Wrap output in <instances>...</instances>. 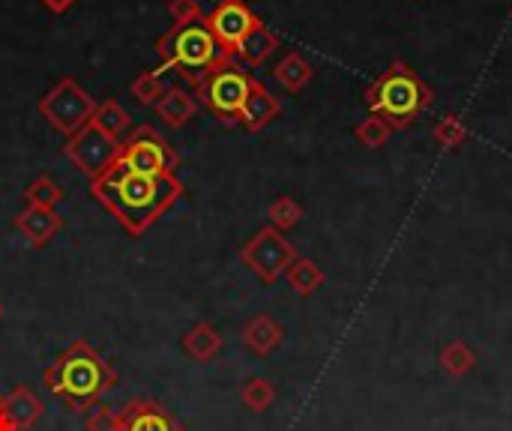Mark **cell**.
<instances>
[{
	"label": "cell",
	"mask_w": 512,
	"mask_h": 431,
	"mask_svg": "<svg viewBox=\"0 0 512 431\" xmlns=\"http://www.w3.org/2000/svg\"><path fill=\"white\" fill-rule=\"evenodd\" d=\"M390 126H387V120H381L378 114H369L366 120H360L357 123V129H354V135H357V141L363 144V147H369V150H378V147H384L387 141H390Z\"/></svg>",
	"instance_id": "obj_28"
},
{
	"label": "cell",
	"mask_w": 512,
	"mask_h": 431,
	"mask_svg": "<svg viewBox=\"0 0 512 431\" xmlns=\"http://www.w3.org/2000/svg\"><path fill=\"white\" fill-rule=\"evenodd\" d=\"M273 78H276L288 93H300V90L315 78V69H312V63H309L300 51H288V54L276 63Z\"/></svg>",
	"instance_id": "obj_18"
},
{
	"label": "cell",
	"mask_w": 512,
	"mask_h": 431,
	"mask_svg": "<svg viewBox=\"0 0 512 431\" xmlns=\"http://www.w3.org/2000/svg\"><path fill=\"white\" fill-rule=\"evenodd\" d=\"M84 429L120 431V414H117V411H111V408H105V405L99 402L96 408H90V411H87V417H84Z\"/></svg>",
	"instance_id": "obj_29"
},
{
	"label": "cell",
	"mask_w": 512,
	"mask_h": 431,
	"mask_svg": "<svg viewBox=\"0 0 512 431\" xmlns=\"http://www.w3.org/2000/svg\"><path fill=\"white\" fill-rule=\"evenodd\" d=\"M45 387L75 414H87L102 402L105 393L114 390L117 372L108 360L96 354V348L84 339H75L69 348H63L51 366L42 372Z\"/></svg>",
	"instance_id": "obj_2"
},
{
	"label": "cell",
	"mask_w": 512,
	"mask_h": 431,
	"mask_svg": "<svg viewBox=\"0 0 512 431\" xmlns=\"http://www.w3.org/2000/svg\"><path fill=\"white\" fill-rule=\"evenodd\" d=\"M120 431H183L174 414L153 399H132L120 411Z\"/></svg>",
	"instance_id": "obj_11"
},
{
	"label": "cell",
	"mask_w": 512,
	"mask_h": 431,
	"mask_svg": "<svg viewBox=\"0 0 512 431\" xmlns=\"http://www.w3.org/2000/svg\"><path fill=\"white\" fill-rule=\"evenodd\" d=\"M0 318H3V303H0Z\"/></svg>",
	"instance_id": "obj_33"
},
{
	"label": "cell",
	"mask_w": 512,
	"mask_h": 431,
	"mask_svg": "<svg viewBox=\"0 0 512 431\" xmlns=\"http://www.w3.org/2000/svg\"><path fill=\"white\" fill-rule=\"evenodd\" d=\"M249 87H252V75L240 63L228 60V63L216 66L195 90H198V102L216 120L231 126V123H240V111L249 96Z\"/></svg>",
	"instance_id": "obj_5"
},
{
	"label": "cell",
	"mask_w": 512,
	"mask_h": 431,
	"mask_svg": "<svg viewBox=\"0 0 512 431\" xmlns=\"http://www.w3.org/2000/svg\"><path fill=\"white\" fill-rule=\"evenodd\" d=\"M15 231L27 240L30 249H42L48 246L60 228H63V216L57 210H45V207H24L15 219H12Z\"/></svg>",
	"instance_id": "obj_12"
},
{
	"label": "cell",
	"mask_w": 512,
	"mask_h": 431,
	"mask_svg": "<svg viewBox=\"0 0 512 431\" xmlns=\"http://www.w3.org/2000/svg\"><path fill=\"white\" fill-rule=\"evenodd\" d=\"M51 15H63V12H69L72 6H75V0H39Z\"/></svg>",
	"instance_id": "obj_31"
},
{
	"label": "cell",
	"mask_w": 512,
	"mask_h": 431,
	"mask_svg": "<svg viewBox=\"0 0 512 431\" xmlns=\"http://www.w3.org/2000/svg\"><path fill=\"white\" fill-rule=\"evenodd\" d=\"M432 138H435V144L444 147V150H459V147L468 141V126H465L456 114H447V117H441V120L435 123Z\"/></svg>",
	"instance_id": "obj_26"
},
{
	"label": "cell",
	"mask_w": 512,
	"mask_h": 431,
	"mask_svg": "<svg viewBox=\"0 0 512 431\" xmlns=\"http://www.w3.org/2000/svg\"><path fill=\"white\" fill-rule=\"evenodd\" d=\"M0 411L18 426V431H30L39 423V417H42L45 408H42V402H39V396H36L33 390L15 387L9 396L0 399Z\"/></svg>",
	"instance_id": "obj_15"
},
{
	"label": "cell",
	"mask_w": 512,
	"mask_h": 431,
	"mask_svg": "<svg viewBox=\"0 0 512 431\" xmlns=\"http://www.w3.org/2000/svg\"><path fill=\"white\" fill-rule=\"evenodd\" d=\"M168 15L174 24H192L204 18V9H201V0H171Z\"/></svg>",
	"instance_id": "obj_30"
},
{
	"label": "cell",
	"mask_w": 512,
	"mask_h": 431,
	"mask_svg": "<svg viewBox=\"0 0 512 431\" xmlns=\"http://www.w3.org/2000/svg\"><path fill=\"white\" fill-rule=\"evenodd\" d=\"M60 201H63V189H60V183H54L48 174L36 177V180L24 189V204H27V207H45V210H54Z\"/></svg>",
	"instance_id": "obj_23"
},
{
	"label": "cell",
	"mask_w": 512,
	"mask_h": 431,
	"mask_svg": "<svg viewBox=\"0 0 512 431\" xmlns=\"http://www.w3.org/2000/svg\"><path fill=\"white\" fill-rule=\"evenodd\" d=\"M279 114H282V102L267 90V84H261L258 78H252L249 96H246L243 111H240V123L246 126V132H252V135L264 132Z\"/></svg>",
	"instance_id": "obj_13"
},
{
	"label": "cell",
	"mask_w": 512,
	"mask_h": 431,
	"mask_svg": "<svg viewBox=\"0 0 512 431\" xmlns=\"http://www.w3.org/2000/svg\"><path fill=\"white\" fill-rule=\"evenodd\" d=\"M0 431H18V426H15V423H12V420L3 414V411H0Z\"/></svg>",
	"instance_id": "obj_32"
},
{
	"label": "cell",
	"mask_w": 512,
	"mask_h": 431,
	"mask_svg": "<svg viewBox=\"0 0 512 431\" xmlns=\"http://www.w3.org/2000/svg\"><path fill=\"white\" fill-rule=\"evenodd\" d=\"M240 261L261 279V282H267V285H273V282H279L285 273H288V267L297 261V249H294V243L282 234V231H276V228H261L252 240H246V246L240 249Z\"/></svg>",
	"instance_id": "obj_8"
},
{
	"label": "cell",
	"mask_w": 512,
	"mask_h": 431,
	"mask_svg": "<svg viewBox=\"0 0 512 431\" xmlns=\"http://www.w3.org/2000/svg\"><path fill=\"white\" fill-rule=\"evenodd\" d=\"M207 27L213 30L216 42L222 45V51L228 57H237L240 42L261 24V18L243 3V0H219L207 15H204Z\"/></svg>",
	"instance_id": "obj_10"
},
{
	"label": "cell",
	"mask_w": 512,
	"mask_h": 431,
	"mask_svg": "<svg viewBox=\"0 0 512 431\" xmlns=\"http://www.w3.org/2000/svg\"><path fill=\"white\" fill-rule=\"evenodd\" d=\"M153 108H156L159 120H162L168 129H183V126L192 123L195 114H198V96H192V93L183 90V87H168V90L162 93V99H159Z\"/></svg>",
	"instance_id": "obj_14"
},
{
	"label": "cell",
	"mask_w": 512,
	"mask_h": 431,
	"mask_svg": "<svg viewBox=\"0 0 512 431\" xmlns=\"http://www.w3.org/2000/svg\"><path fill=\"white\" fill-rule=\"evenodd\" d=\"M285 339V330L279 321H273L270 315H255L246 327H243V345L258 354V357H270Z\"/></svg>",
	"instance_id": "obj_16"
},
{
	"label": "cell",
	"mask_w": 512,
	"mask_h": 431,
	"mask_svg": "<svg viewBox=\"0 0 512 431\" xmlns=\"http://www.w3.org/2000/svg\"><path fill=\"white\" fill-rule=\"evenodd\" d=\"M156 54L162 60V69H177L183 81L198 87L216 66L234 60L222 51L207 21L192 24H174L168 33L156 39Z\"/></svg>",
	"instance_id": "obj_4"
},
{
	"label": "cell",
	"mask_w": 512,
	"mask_h": 431,
	"mask_svg": "<svg viewBox=\"0 0 512 431\" xmlns=\"http://www.w3.org/2000/svg\"><path fill=\"white\" fill-rule=\"evenodd\" d=\"M183 354L189 357V360H195V363H210L222 348H225V339H222V333L213 327V324H207V321H201V324H195L192 330H186V336H183Z\"/></svg>",
	"instance_id": "obj_17"
},
{
	"label": "cell",
	"mask_w": 512,
	"mask_h": 431,
	"mask_svg": "<svg viewBox=\"0 0 512 431\" xmlns=\"http://www.w3.org/2000/svg\"><path fill=\"white\" fill-rule=\"evenodd\" d=\"M267 216H270V228H276V231H291V228H297L300 225V219H303V207L291 198V195H282V198H276L273 204H270V210H267Z\"/></svg>",
	"instance_id": "obj_27"
},
{
	"label": "cell",
	"mask_w": 512,
	"mask_h": 431,
	"mask_svg": "<svg viewBox=\"0 0 512 431\" xmlns=\"http://www.w3.org/2000/svg\"><path fill=\"white\" fill-rule=\"evenodd\" d=\"M183 183L177 174L171 177H147L135 174L126 165H111L102 177L90 180V195L120 222V228L129 237L147 234L180 198H183Z\"/></svg>",
	"instance_id": "obj_1"
},
{
	"label": "cell",
	"mask_w": 512,
	"mask_h": 431,
	"mask_svg": "<svg viewBox=\"0 0 512 431\" xmlns=\"http://www.w3.org/2000/svg\"><path fill=\"white\" fill-rule=\"evenodd\" d=\"M285 279H288V285H291L300 297H312V294L327 282V273H324L312 258H300V255H297V261L288 267Z\"/></svg>",
	"instance_id": "obj_20"
},
{
	"label": "cell",
	"mask_w": 512,
	"mask_h": 431,
	"mask_svg": "<svg viewBox=\"0 0 512 431\" xmlns=\"http://www.w3.org/2000/svg\"><path fill=\"white\" fill-rule=\"evenodd\" d=\"M96 129H102L105 135H111V138H117L120 141V135L123 132H129L132 129V117H129V111L117 102V99H105V102H99L96 105V111H93V120H90Z\"/></svg>",
	"instance_id": "obj_21"
},
{
	"label": "cell",
	"mask_w": 512,
	"mask_h": 431,
	"mask_svg": "<svg viewBox=\"0 0 512 431\" xmlns=\"http://www.w3.org/2000/svg\"><path fill=\"white\" fill-rule=\"evenodd\" d=\"M39 117L57 129L60 135L72 138L75 132H81L90 120H93V111H96V102L93 96L75 81V78H60L42 99H39Z\"/></svg>",
	"instance_id": "obj_6"
},
{
	"label": "cell",
	"mask_w": 512,
	"mask_h": 431,
	"mask_svg": "<svg viewBox=\"0 0 512 431\" xmlns=\"http://www.w3.org/2000/svg\"><path fill=\"white\" fill-rule=\"evenodd\" d=\"M366 105L372 114L387 120L390 129H408L423 111L435 105V90L405 60H396L369 84Z\"/></svg>",
	"instance_id": "obj_3"
},
{
	"label": "cell",
	"mask_w": 512,
	"mask_h": 431,
	"mask_svg": "<svg viewBox=\"0 0 512 431\" xmlns=\"http://www.w3.org/2000/svg\"><path fill=\"white\" fill-rule=\"evenodd\" d=\"M162 72H165V69L159 66V69H150V72H141V75L132 78L129 93L135 96V102H141V105H156V102L162 99V93H165Z\"/></svg>",
	"instance_id": "obj_25"
},
{
	"label": "cell",
	"mask_w": 512,
	"mask_h": 431,
	"mask_svg": "<svg viewBox=\"0 0 512 431\" xmlns=\"http://www.w3.org/2000/svg\"><path fill=\"white\" fill-rule=\"evenodd\" d=\"M438 363H441V369H444L450 378H465V375L474 369V363H477V354H474V348H471L468 342H462V339H453L450 345H444V351H441Z\"/></svg>",
	"instance_id": "obj_22"
},
{
	"label": "cell",
	"mask_w": 512,
	"mask_h": 431,
	"mask_svg": "<svg viewBox=\"0 0 512 431\" xmlns=\"http://www.w3.org/2000/svg\"><path fill=\"white\" fill-rule=\"evenodd\" d=\"M120 165L147 177H171L180 168V153L153 126H135L120 141Z\"/></svg>",
	"instance_id": "obj_7"
},
{
	"label": "cell",
	"mask_w": 512,
	"mask_h": 431,
	"mask_svg": "<svg viewBox=\"0 0 512 431\" xmlns=\"http://www.w3.org/2000/svg\"><path fill=\"white\" fill-rule=\"evenodd\" d=\"M240 402H243L249 411L264 414V411L273 408V402H276V387H273V381H267V378H249V381L243 384V390H240Z\"/></svg>",
	"instance_id": "obj_24"
},
{
	"label": "cell",
	"mask_w": 512,
	"mask_h": 431,
	"mask_svg": "<svg viewBox=\"0 0 512 431\" xmlns=\"http://www.w3.org/2000/svg\"><path fill=\"white\" fill-rule=\"evenodd\" d=\"M63 156H66L87 180H96V177H102L111 165H117V159H120V141L111 138V135H105V132L96 129L93 123H87L81 132H75L72 138H66Z\"/></svg>",
	"instance_id": "obj_9"
},
{
	"label": "cell",
	"mask_w": 512,
	"mask_h": 431,
	"mask_svg": "<svg viewBox=\"0 0 512 431\" xmlns=\"http://www.w3.org/2000/svg\"><path fill=\"white\" fill-rule=\"evenodd\" d=\"M279 48V36L261 21L243 42H240V48H237V57L246 63V66H261L264 60H270V54Z\"/></svg>",
	"instance_id": "obj_19"
}]
</instances>
